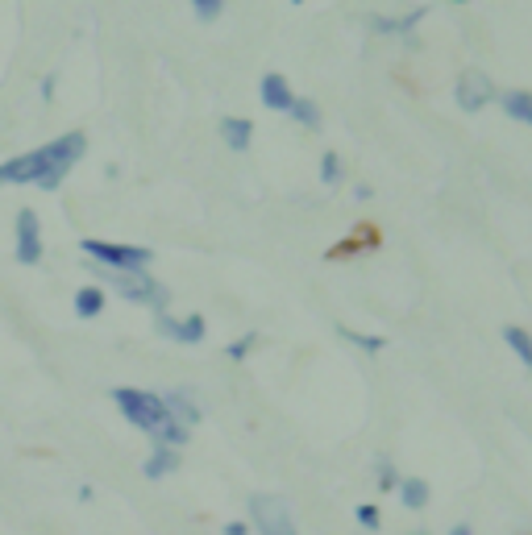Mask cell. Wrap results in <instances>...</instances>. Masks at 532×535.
I'll use <instances>...</instances> for the list:
<instances>
[{"label":"cell","instance_id":"6da1fadb","mask_svg":"<svg viewBox=\"0 0 532 535\" xmlns=\"http://www.w3.org/2000/svg\"><path fill=\"white\" fill-rule=\"evenodd\" d=\"M87 150V137L84 133H62L59 142L42 145V150H29V154L12 158L0 167V187L4 183H37L42 191H54L67 178V170L84 158Z\"/></svg>","mask_w":532,"mask_h":535},{"label":"cell","instance_id":"7a4b0ae2","mask_svg":"<svg viewBox=\"0 0 532 535\" xmlns=\"http://www.w3.org/2000/svg\"><path fill=\"white\" fill-rule=\"evenodd\" d=\"M112 399H117V407H121V416L129 419L133 428H142L145 436H162V432L175 424V419L167 416V407H162V394L133 391V386H117Z\"/></svg>","mask_w":532,"mask_h":535},{"label":"cell","instance_id":"3957f363","mask_svg":"<svg viewBox=\"0 0 532 535\" xmlns=\"http://www.w3.org/2000/svg\"><path fill=\"white\" fill-rule=\"evenodd\" d=\"M104 278L117 286V295L133 299V303H145V308H154V311H167L170 291L162 283H154L145 270H104Z\"/></svg>","mask_w":532,"mask_h":535},{"label":"cell","instance_id":"277c9868","mask_svg":"<svg viewBox=\"0 0 532 535\" xmlns=\"http://www.w3.org/2000/svg\"><path fill=\"white\" fill-rule=\"evenodd\" d=\"M84 253L96 258L104 270H145L154 253L142 245H112V241H84Z\"/></svg>","mask_w":532,"mask_h":535},{"label":"cell","instance_id":"5b68a950","mask_svg":"<svg viewBox=\"0 0 532 535\" xmlns=\"http://www.w3.org/2000/svg\"><path fill=\"white\" fill-rule=\"evenodd\" d=\"M250 511H254V523L262 535H300L291 511L278 498H270V494H258V498L250 502Z\"/></svg>","mask_w":532,"mask_h":535},{"label":"cell","instance_id":"8992f818","mask_svg":"<svg viewBox=\"0 0 532 535\" xmlns=\"http://www.w3.org/2000/svg\"><path fill=\"white\" fill-rule=\"evenodd\" d=\"M17 262L21 266L42 262V228H37L34 208H21V212H17Z\"/></svg>","mask_w":532,"mask_h":535},{"label":"cell","instance_id":"52a82bcc","mask_svg":"<svg viewBox=\"0 0 532 535\" xmlns=\"http://www.w3.org/2000/svg\"><path fill=\"white\" fill-rule=\"evenodd\" d=\"M158 333L170 336V341H179V345H200L208 333L204 316H187V320H175L167 311H158Z\"/></svg>","mask_w":532,"mask_h":535},{"label":"cell","instance_id":"ba28073f","mask_svg":"<svg viewBox=\"0 0 532 535\" xmlns=\"http://www.w3.org/2000/svg\"><path fill=\"white\" fill-rule=\"evenodd\" d=\"M491 95H495V84L486 79V71H466L458 79V104L466 108V112H478Z\"/></svg>","mask_w":532,"mask_h":535},{"label":"cell","instance_id":"9c48e42d","mask_svg":"<svg viewBox=\"0 0 532 535\" xmlns=\"http://www.w3.org/2000/svg\"><path fill=\"white\" fill-rule=\"evenodd\" d=\"M162 407H167V416L175 419V424H183L187 432L200 424V403H195L187 391H167L162 394Z\"/></svg>","mask_w":532,"mask_h":535},{"label":"cell","instance_id":"30bf717a","mask_svg":"<svg viewBox=\"0 0 532 535\" xmlns=\"http://www.w3.org/2000/svg\"><path fill=\"white\" fill-rule=\"evenodd\" d=\"M262 104L275 108V112H287L291 104H295V92L287 87V79L278 71H266L262 75Z\"/></svg>","mask_w":532,"mask_h":535},{"label":"cell","instance_id":"8fae6325","mask_svg":"<svg viewBox=\"0 0 532 535\" xmlns=\"http://www.w3.org/2000/svg\"><path fill=\"white\" fill-rule=\"evenodd\" d=\"M179 469V449H162V444H154V452H150V461L142 465V473L150 477V482H158V477H167Z\"/></svg>","mask_w":532,"mask_h":535},{"label":"cell","instance_id":"7c38bea8","mask_svg":"<svg viewBox=\"0 0 532 535\" xmlns=\"http://www.w3.org/2000/svg\"><path fill=\"white\" fill-rule=\"evenodd\" d=\"M499 108H503L511 120H524V125H532V92H524V87H511V92L499 95Z\"/></svg>","mask_w":532,"mask_h":535},{"label":"cell","instance_id":"4fadbf2b","mask_svg":"<svg viewBox=\"0 0 532 535\" xmlns=\"http://www.w3.org/2000/svg\"><path fill=\"white\" fill-rule=\"evenodd\" d=\"M220 137L233 145V150H250V142H254V125L245 117H225L220 120Z\"/></svg>","mask_w":532,"mask_h":535},{"label":"cell","instance_id":"5bb4252c","mask_svg":"<svg viewBox=\"0 0 532 535\" xmlns=\"http://www.w3.org/2000/svg\"><path fill=\"white\" fill-rule=\"evenodd\" d=\"M428 482L424 477H399V498H403V506H411V511H424L428 506Z\"/></svg>","mask_w":532,"mask_h":535},{"label":"cell","instance_id":"9a60e30c","mask_svg":"<svg viewBox=\"0 0 532 535\" xmlns=\"http://www.w3.org/2000/svg\"><path fill=\"white\" fill-rule=\"evenodd\" d=\"M104 311V291L100 286H84V291H75V316L79 320H92Z\"/></svg>","mask_w":532,"mask_h":535},{"label":"cell","instance_id":"2e32d148","mask_svg":"<svg viewBox=\"0 0 532 535\" xmlns=\"http://www.w3.org/2000/svg\"><path fill=\"white\" fill-rule=\"evenodd\" d=\"M503 341H508L511 353H516V357L524 361V366L532 369V336L524 333V328H516V324H508V328H503Z\"/></svg>","mask_w":532,"mask_h":535},{"label":"cell","instance_id":"e0dca14e","mask_svg":"<svg viewBox=\"0 0 532 535\" xmlns=\"http://www.w3.org/2000/svg\"><path fill=\"white\" fill-rule=\"evenodd\" d=\"M424 12H428V9H424V4H420V9H411L408 17H375V21H370V25H375V29H391V34H408L411 25H416V21H420V17H424Z\"/></svg>","mask_w":532,"mask_h":535},{"label":"cell","instance_id":"ac0fdd59","mask_svg":"<svg viewBox=\"0 0 532 535\" xmlns=\"http://www.w3.org/2000/svg\"><path fill=\"white\" fill-rule=\"evenodd\" d=\"M287 112H291V117H295V120H303L308 129H316V125H320V108H316L312 100H295V104H291Z\"/></svg>","mask_w":532,"mask_h":535},{"label":"cell","instance_id":"d6986e66","mask_svg":"<svg viewBox=\"0 0 532 535\" xmlns=\"http://www.w3.org/2000/svg\"><path fill=\"white\" fill-rule=\"evenodd\" d=\"M320 178L325 183H341V158L333 150H325V158H320Z\"/></svg>","mask_w":532,"mask_h":535},{"label":"cell","instance_id":"ffe728a7","mask_svg":"<svg viewBox=\"0 0 532 535\" xmlns=\"http://www.w3.org/2000/svg\"><path fill=\"white\" fill-rule=\"evenodd\" d=\"M258 341H262V336H258V333L242 336V341H233V345H229V357H233V361H245V353H250V349H254Z\"/></svg>","mask_w":532,"mask_h":535},{"label":"cell","instance_id":"44dd1931","mask_svg":"<svg viewBox=\"0 0 532 535\" xmlns=\"http://www.w3.org/2000/svg\"><path fill=\"white\" fill-rule=\"evenodd\" d=\"M358 523H362L366 531H378V506L362 502V506H358Z\"/></svg>","mask_w":532,"mask_h":535},{"label":"cell","instance_id":"7402d4cb","mask_svg":"<svg viewBox=\"0 0 532 535\" xmlns=\"http://www.w3.org/2000/svg\"><path fill=\"white\" fill-rule=\"evenodd\" d=\"M395 482H399V477H395V465H391L387 457H378V486H383V490H391V486H395Z\"/></svg>","mask_w":532,"mask_h":535},{"label":"cell","instance_id":"603a6c76","mask_svg":"<svg viewBox=\"0 0 532 535\" xmlns=\"http://www.w3.org/2000/svg\"><path fill=\"white\" fill-rule=\"evenodd\" d=\"M345 336H350V341H353V345H358V349H370V353H378V349L387 345L383 336H362V333H345Z\"/></svg>","mask_w":532,"mask_h":535},{"label":"cell","instance_id":"cb8c5ba5","mask_svg":"<svg viewBox=\"0 0 532 535\" xmlns=\"http://www.w3.org/2000/svg\"><path fill=\"white\" fill-rule=\"evenodd\" d=\"M192 4H195V12H200L204 21H212V17L225 9V0H192Z\"/></svg>","mask_w":532,"mask_h":535},{"label":"cell","instance_id":"d4e9b609","mask_svg":"<svg viewBox=\"0 0 532 535\" xmlns=\"http://www.w3.org/2000/svg\"><path fill=\"white\" fill-rule=\"evenodd\" d=\"M245 531H250L245 523H229V527H225V535H245Z\"/></svg>","mask_w":532,"mask_h":535},{"label":"cell","instance_id":"484cf974","mask_svg":"<svg viewBox=\"0 0 532 535\" xmlns=\"http://www.w3.org/2000/svg\"><path fill=\"white\" fill-rule=\"evenodd\" d=\"M449 535H474L470 523H458V527H449Z\"/></svg>","mask_w":532,"mask_h":535},{"label":"cell","instance_id":"4316f807","mask_svg":"<svg viewBox=\"0 0 532 535\" xmlns=\"http://www.w3.org/2000/svg\"><path fill=\"white\" fill-rule=\"evenodd\" d=\"M416 535H428V531H416Z\"/></svg>","mask_w":532,"mask_h":535},{"label":"cell","instance_id":"83f0119b","mask_svg":"<svg viewBox=\"0 0 532 535\" xmlns=\"http://www.w3.org/2000/svg\"><path fill=\"white\" fill-rule=\"evenodd\" d=\"M295 4H303V0H295Z\"/></svg>","mask_w":532,"mask_h":535},{"label":"cell","instance_id":"f1b7e54d","mask_svg":"<svg viewBox=\"0 0 532 535\" xmlns=\"http://www.w3.org/2000/svg\"><path fill=\"white\" fill-rule=\"evenodd\" d=\"M458 4H466V0H458Z\"/></svg>","mask_w":532,"mask_h":535}]
</instances>
